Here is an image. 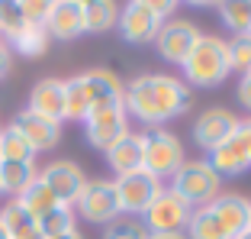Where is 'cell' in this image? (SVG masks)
Segmentation results:
<instances>
[{"label": "cell", "instance_id": "836d02e7", "mask_svg": "<svg viewBox=\"0 0 251 239\" xmlns=\"http://www.w3.org/2000/svg\"><path fill=\"white\" fill-rule=\"evenodd\" d=\"M148 3H151V10H155V16L161 23L174 20V13H177V3H174V0H148Z\"/></svg>", "mask_w": 251, "mask_h": 239}, {"label": "cell", "instance_id": "83f0119b", "mask_svg": "<svg viewBox=\"0 0 251 239\" xmlns=\"http://www.w3.org/2000/svg\"><path fill=\"white\" fill-rule=\"evenodd\" d=\"M90 113V104H87V94H84V84L81 78L74 75L65 81V120H74V123H84Z\"/></svg>", "mask_w": 251, "mask_h": 239}, {"label": "cell", "instance_id": "1f68e13d", "mask_svg": "<svg viewBox=\"0 0 251 239\" xmlns=\"http://www.w3.org/2000/svg\"><path fill=\"white\" fill-rule=\"evenodd\" d=\"M103 239H148V230L142 220H113L103 226Z\"/></svg>", "mask_w": 251, "mask_h": 239}, {"label": "cell", "instance_id": "ab89813d", "mask_svg": "<svg viewBox=\"0 0 251 239\" xmlns=\"http://www.w3.org/2000/svg\"><path fill=\"white\" fill-rule=\"evenodd\" d=\"M0 239H7V233H3V226H0Z\"/></svg>", "mask_w": 251, "mask_h": 239}, {"label": "cell", "instance_id": "30bf717a", "mask_svg": "<svg viewBox=\"0 0 251 239\" xmlns=\"http://www.w3.org/2000/svg\"><path fill=\"white\" fill-rule=\"evenodd\" d=\"M200 36L203 32L197 30L193 20H168V23H161V30L155 36V49L168 65H184Z\"/></svg>", "mask_w": 251, "mask_h": 239}, {"label": "cell", "instance_id": "cb8c5ba5", "mask_svg": "<svg viewBox=\"0 0 251 239\" xmlns=\"http://www.w3.org/2000/svg\"><path fill=\"white\" fill-rule=\"evenodd\" d=\"M16 204H20V207L26 210V213H29L32 220H42L45 213H49V210H55V207H58L55 194H52V191H49V187H45L39 178L32 181V184L26 187V191H23L20 197H16Z\"/></svg>", "mask_w": 251, "mask_h": 239}, {"label": "cell", "instance_id": "d6a6232c", "mask_svg": "<svg viewBox=\"0 0 251 239\" xmlns=\"http://www.w3.org/2000/svg\"><path fill=\"white\" fill-rule=\"evenodd\" d=\"M23 20L26 23H39L45 26V16H49V0H20Z\"/></svg>", "mask_w": 251, "mask_h": 239}, {"label": "cell", "instance_id": "d6986e66", "mask_svg": "<svg viewBox=\"0 0 251 239\" xmlns=\"http://www.w3.org/2000/svg\"><path fill=\"white\" fill-rule=\"evenodd\" d=\"M103 155H106V165L116 172V178H123V175H129V172H139L142 168V133H132V129H129L123 139L113 142Z\"/></svg>", "mask_w": 251, "mask_h": 239}, {"label": "cell", "instance_id": "7402d4cb", "mask_svg": "<svg viewBox=\"0 0 251 239\" xmlns=\"http://www.w3.org/2000/svg\"><path fill=\"white\" fill-rule=\"evenodd\" d=\"M119 20V7L113 0H87L84 3V32L90 36H100V32H110Z\"/></svg>", "mask_w": 251, "mask_h": 239}, {"label": "cell", "instance_id": "9a60e30c", "mask_svg": "<svg viewBox=\"0 0 251 239\" xmlns=\"http://www.w3.org/2000/svg\"><path fill=\"white\" fill-rule=\"evenodd\" d=\"M10 126L29 142V149L36 152V155L55 149L58 139H61V123H55V120H49V117H39V113H32V110H20Z\"/></svg>", "mask_w": 251, "mask_h": 239}, {"label": "cell", "instance_id": "ac0fdd59", "mask_svg": "<svg viewBox=\"0 0 251 239\" xmlns=\"http://www.w3.org/2000/svg\"><path fill=\"white\" fill-rule=\"evenodd\" d=\"M26 110L61 123V120H65V81H58V78H42V81L29 90V107H26Z\"/></svg>", "mask_w": 251, "mask_h": 239}, {"label": "cell", "instance_id": "4316f807", "mask_svg": "<svg viewBox=\"0 0 251 239\" xmlns=\"http://www.w3.org/2000/svg\"><path fill=\"white\" fill-rule=\"evenodd\" d=\"M0 158L3 162H36V152L13 126H0Z\"/></svg>", "mask_w": 251, "mask_h": 239}, {"label": "cell", "instance_id": "5bb4252c", "mask_svg": "<svg viewBox=\"0 0 251 239\" xmlns=\"http://www.w3.org/2000/svg\"><path fill=\"white\" fill-rule=\"evenodd\" d=\"M45 32L58 42H74L84 36V0H55L49 3Z\"/></svg>", "mask_w": 251, "mask_h": 239}, {"label": "cell", "instance_id": "3957f363", "mask_svg": "<svg viewBox=\"0 0 251 239\" xmlns=\"http://www.w3.org/2000/svg\"><path fill=\"white\" fill-rule=\"evenodd\" d=\"M187 162L184 155V142L164 126L145 129L142 133V168L148 175H155L158 181H171L174 172Z\"/></svg>", "mask_w": 251, "mask_h": 239}, {"label": "cell", "instance_id": "4dcf8cb0", "mask_svg": "<svg viewBox=\"0 0 251 239\" xmlns=\"http://www.w3.org/2000/svg\"><path fill=\"white\" fill-rule=\"evenodd\" d=\"M23 26H26V20H23L20 0H0V39L10 42Z\"/></svg>", "mask_w": 251, "mask_h": 239}, {"label": "cell", "instance_id": "e0dca14e", "mask_svg": "<svg viewBox=\"0 0 251 239\" xmlns=\"http://www.w3.org/2000/svg\"><path fill=\"white\" fill-rule=\"evenodd\" d=\"M206 207L213 210V217L229 230L232 239L251 226V201L242 197V194H219V197H213Z\"/></svg>", "mask_w": 251, "mask_h": 239}, {"label": "cell", "instance_id": "52a82bcc", "mask_svg": "<svg viewBox=\"0 0 251 239\" xmlns=\"http://www.w3.org/2000/svg\"><path fill=\"white\" fill-rule=\"evenodd\" d=\"M190 217H193L190 204H184L171 187H161V194L142 213V223H145L148 233H184Z\"/></svg>", "mask_w": 251, "mask_h": 239}, {"label": "cell", "instance_id": "f1b7e54d", "mask_svg": "<svg viewBox=\"0 0 251 239\" xmlns=\"http://www.w3.org/2000/svg\"><path fill=\"white\" fill-rule=\"evenodd\" d=\"M39 230H42L45 239H55V236H65V233L77 230V226H74V207L58 204L55 210H49V213L39 220Z\"/></svg>", "mask_w": 251, "mask_h": 239}, {"label": "cell", "instance_id": "484cf974", "mask_svg": "<svg viewBox=\"0 0 251 239\" xmlns=\"http://www.w3.org/2000/svg\"><path fill=\"white\" fill-rule=\"evenodd\" d=\"M219 20L232 36L251 32V0H232V3H219Z\"/></svg>", "mask_w": 251, "mask_h": 239}, {"label": "cell", "instance_id": "7c38bea8", "mask_svg": "<svg viewBox=\"0 0 251 239\" xmlns=\"http://www.w3.org/2000/svg\"><path fill=\"white\" fill-rule=\"evenodd\" d=\"M84 133L87 142L94 149H110L116 139H123L129 133V117H126V107H100V110H90V117L84 120Z\"/></svg>", "mask_w": 251, "mask_h": 239}, {"label": "cell", "instance_id": "2e32d148", "mask_svg": "<svg viewBox=\"0 0 251 239\" xmlns=\"http://www.w3.org/2000/svg\"><path fill=\"white\" fill-rule=\"evenodd\" d=\"M77 78H81V84H84V94H87L90 110L123 104V81H119L116 71H110V68H90V71H81Z\"/></svg>", "mask_w": 251, "mask_h": 239}, {"label": "cell", "instance_id": "6da1fadb", "mask_svg": "<svg viewBox=\"0 0 251 239\" xmlns=\"http://www.w3.org/2000/svg\"><path fill=\"white\" fill-rule=\"evenodd\" d=\"M190 88L174 75H139L123 84V107L126 117L145 123L148 129L171 123L190 110Z\"/></svg>", "mask_w": 251, "mask_h": 239}, {"label": "cell", "instance_id": "8d00e7d4", "mask_svg": "<svg viewBox=\"0 0 251 239\" xmlns=\"http://www.w3.org/2000/svg\"><path fill=\"white\" fill-rule=\"evenodd\" d=\"M148 239H187V233H148Z\"/></svg>", "mask_w": 251, "mask_h": 239}, {"label": "cell", "instance_id": "277c9868", "mask_svg": "<svg viewBox=\"0 0 251 239\" xmlns=\"http://www.w3.org/2000/svg\"><path fill=\"white\" fill-rule=\"evenodd\" d=\"M219 175L213 172V165L206 158H187L180 165L174 178H171V191L180 197L184 204H190L193 210L197 207H206L213 197H219Z\"/></svg>", "mask_w": 251, "mask_h": 239}, {"label": "cell", "instance_id": "74e56055", "mask_svg": "<svg viewBox=\"0 0 251 239\" xmlns=\"http://www.w3.org/2000/svg\"><path fill=\"white\" fill-rule=\"evenodd\" d=\"M55 239H84V236H81L77 230H71V233H65V236H55Z\"/></svg>", "mask_w": 251, "mask_h": 239}, {"label": "cell", "instance_id": "4fadbf2b", "mask_svg": "<svg viewBox=\"0 0 251 239\" xmlns=\"http://www.w3.org/2000/svg\"><path fill=\"white\" fill-rule=\"evenodd\" d=\"M235 126H238V117L232 110H226V107H209V110H203L193 120V142H197L200 149L213 152L216 146H222V142L235 133Z\"/></svg>", "mask_w": 251, "mask_h": 239}, {"label": "cell", "instance_id": "5b68a950", "mask_svg": "<svg viewBox=\"0 0 251 239\" xmlns=\"http://www.w3.org/2000/svg\"><path fill=\"white\" fill-rule=\"evenodd\" d=\"M206 162L213 165V172L219 178H235V175L248 172L251 168V120H238L235 133L222 146H216Z\"/></svg>", "mask_w": 251, "mask_h": 239}, {"label": "cell", "instance_id": "d590c367", "mask_svg": "<svg viewBox=\"0 0 251 239\" xmlns=\"http://www.w3.org/2000/svg\"><path fill=\"white\" fill-rule=\"evenodd\" d=\"M238 100L251 110V71H248V75H242V81H238Z\"/></svg>", "mask_w": 251, "mask_h": 239}, {"label": "cell", "instance_id": "7a4b0ae2", "mask_svg": "<svg viewBox=\"0 0 251 239\" xmlns=\"http://www.w3.org/2000/svg\"><path fill=\"white\" fill-rule=\"evenodd\" d=\"M184 78H187V88H203V90H213L219 88L226 78L232 75L229 68V42L222 36H200L193 52L187 55L184 65Z\"/></svg>", "mask_w": 251, "mask_h": 239}, {"label": "cell", "instance_id": "8992f818", "mask_svg": "<svg viewBox=\"0 0 251 239\" xmlns=\"http://www.w3.org/2000/svg\"><path fill=\"white\" fill-rule=\"evenodd\" d=\"M74 210L81 213V220L97 226H110L113 220H119V197H116V184L106 178H90L84 184V191L74 201Z\"/></svg>", "mask_w": 251, "mask_h": 239}, {"label": "cell", "instance_id": "ffe728a7", "mask_svg": "<svg viewBox=\"0 0 251 239\" xmlns=\"http://www.w3.org/2000/svg\"><path fill=\"white\" fill-rule=\"evenodd\" d=\"M36 178H39L36 162H3L0 158V194H7L10 201H16Z\"/></svg>", "mask_w": 251, "mask_h": 239}, {"label": "cell", "instance_id": "ba28073f", "mask_svg": "<svg viewBox=\"0 0 251 239\" xmlns=\"http://www.w3.org/2000/svg\"><path fill=\"white\" fill-rule=\"evenodd\" d=\"M113 184H116V197H119V213L142 217L151 207V201L161 194L164 181H158L155 175H148L145 168H139V172H129L123 178H116Z\"/></svg>", "mask_w": 251, "mask_h": 239}, {"label": "cell", "instance_id": "603a6c76", "mask_svg": "<svg viewBox=\"0 0 251 239\" xmlns=\"http://www.w3.org/2000/svg\"><path fill=\"white\" fill-rule=\"evenodd\" d=\"M49 32H45V26H39V23H26L20 32H16L13 39H10V52H20V55H26V59H36V55H45V49H49Z\"/></svg>", "mask_w": 251, "mask_h": 239}, {"label": "cell", "instance_id": "f546056e", "mask_svg": "<svg viewBox=\"0 0 251 239\" xmlns=\"http://www.w3.org/2000/svg\"><path fill=\"white\" fill-rule=\"evenodd\" d=\"M226 42H229V68L238 71V75H248L251 71V32L232 36Z\"/></svg>", "mask_w": 251, "mask_h": 239}, {"label": "cell", "instance_id": "d4e9b609", "mask_svg": "<svg viewBox=\"0 0 251 239\" xmlns=\"http://www.w3.org/2000/svg\"><path fill=\"white\" fill-rule=\"evenodd\" d=\"M184 233H187V239H232L229 230L213 217L209 207H197L193 210V217H190V223H187Z\"/></svg>", "mask_w": 251, "mask_h": 239}, {"label": "cell", "instance_id": "8fae6325", "mask_svg": "<svg viewBox=\"0 0 251 239\" xmlns=\"http://www.w3.org/2000/svg\"><path fill=\"white\" fill-rule=\"evenodd\" d=\"M116 30L129 45H148V42H155L158 30H161V20L155 16L148 0H132V3L119 7Z\"/></svg>", "mask_w": 251, "mask_h": 239}, {"label": "cell", "instance_id": "9c48e42d", "mask_svg": "<svg viewBox=\"0 0 251 239\" xmlns=\"http://www.w3.org/2000/svg\"><path fill=\"white\" fill-rule=\"evenodd\" d=\"M39 181L52 191L58 204L74 207L77 194H81L84 184H87V175H84V168L77 162H71V158H55V162H49L45 168H39Z\"/></svg>", "mask_w": 251, "mask_h": 239}, {"label": "cell", "instance_id": "44dd1931", "mask_svg": "<svg viewBox=\"0 0 251 239\" xmlns=\"http://www.w3.org/2000/svg\"><path fill=\"white\" fill-rule=\"evenodd\" d=\"M0 226L7 233V239H45L39 230V220H32L16 201H7L0 210Z\"/></svg>", "mask_w": 251, "mask_h": 239}, {"label": "cell", "instance_id": "f35d334b", "mask_svg": "<svg viewBox=\"0 0 251 239\" xmlns=\"http://www.w3.org/2000/svg\"><path fill=\"white\" fill-rule=\"evenodd\" d=\"M235 239H251V226H248V230H245V233H238Z\"/></svg>", "mask_w": 251, "mask_h": 239}, {"label": "cell", "instance_id": "e575fe53", "mask_svg": "<svg viewBox=\"0 0 251 239\" xmlns=\"http://www.w3.org/2000/svg\"><path fill=\"white\" fill-rule=\"evenodd\" d=\"M10 68H13V52H10V45L0 39V81L10 75Z\"/></svg>", "mask_w": 251, "mask_h": 239}]
</instances>
